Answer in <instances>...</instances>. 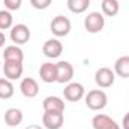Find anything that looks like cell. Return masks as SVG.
I'll use <instances>...</instances> for the list:
<instances>
[{"mask_svg": "<svg viewBox=\"0 0 129 129\" xmlns=\"http://www.w3.org/2000/svg\"><path fill=\"white\" fill-rule=\"evenodd\" d=\"M56 66H57V83L60 84L71 83V80L74 78V66L66 60H60L59 63H56Z\"/></svg>", "mask_w": 129, "mask_h": 129, "instance_id": "obj_9", "label": "cell"}, {"mask_svg": "<svg viewBox=\"0 0 129 129\" xmlns=\"http://www.w3.org/2000/svg\"><path fill=\"white\" fill-rule=\"evenodd\" d=\"M63 96L69 102H78L86 96L84 86L81 83H68V86L63 89Z\"/></svg>", "mask_w": 129, "mask_h": 129, "instance_id": "obj_6", "label": "cell"}, {"mask_svg": "<svg viewBox=\"0 0 129 129\" xmlns=\"http://www.w3.org/2000/svg\"><path fill=\"white\" fill-rule=\"evenodd\" d=\"M5 41H6V36H5V33L0 32V48L5 45Z\"/></svg>", "mask_w": 129, "mask_h": 129, "instance_id": "obj_25", "label": "cell"}, {"mask_svg": "<svg viewBox=\"0 0 129 129\" xmlns=\"http://www.w3.org/2000/svg\"><path fill=\"white\" fill-rule=\"evenodd\" d=\"M51 2L53 0H30V5H32L35 9H38V11H44V9L50 8Z\"/></svg>", "mask_w": 129, "mask_h": 129, "instance_id": "obj_22", "label": "cell"}, {"mask_svg": "<svg viewBox=\"0 0 129 129\" xmlns=\"http://www.w3.org/2000/svg\"><path fill=\"white\" fill-rule=\"evenodd\" d=\"M24 120V114L20 108H9L5 113V123L9 128H15L18 125H21V122Z\"/></svg>", "mask_w": 129, "mask_h": 129, "instance_id": "obj_15", "label": "cell"}, {"mask_svg": "<svg viewBox=\"0 0 129 129\" xmlns=\"http://www.w3.org/2000/svg\"><path fill=\"white\" fill-rule=\"evenodd\" d=\"M14 84L8 78H0V99H11L14 96Z\"/></svg>", "mask_w": 129, "mask_h": 129, "instance_id": "obj_20", "label": "cell"}, {"mask_svg": "<svg viewBox=\"0 0 129 129\" xmlns=\"http://www.w3.org/2000/svg\"><path fill=\"white\" fill-rule=\"evenodd\" d=\"M5 8L11 12V11H18L23 5V0H3Z\"/></svg>", "mask_w": 129, "mask_h": 129, "instance_id": "obj_23", "label": "cell"}, {"mask_svg": "<svg viewBox=\"0 0 129 129\" xmlns=\"http://www.w3.org/2000/svg\"><path fill=\"white\" fill-rule=\"evenodd\" d=\"M20 90L23 93V96L26 98H36L39 93V84L38 81L32 77H26L21 80L20 83Z\"/></svg>", "mask_w": 129, "mask_h": 129, "instance_id": "obj_11", "label": "cell"}, {"mask_svg": "<svg viewBox=\"0 0 129 129\" xmlns=\"http://www.w3.org/2000/svg\"><path fill=\"white\" fill-rule=\"evenodd\" d=\"M42 53L48 59H57L63 53V45L59 39H48L42 45Z\"/></svg>", "mask_w": 129, "mask_h": 129, "instance_id": "obj_8", "label": "cell"}, {"mask_svg": "<svg viewBox=\"0 0 129 129\" xmlns=\"http://www.w3.org/2000/svg\"><path fill=\"white\" fill-rule=\"evenodd\" d=\"M39 77L47 84L57 83V66H56V63H51V62L42 63L39 68Z\"/></svg>", "mask_w": 129, "mask_h": 129, "instance_id": "obj_10", "label": "cell"}, {"mask_svg": "<svg viewBox=\"0 0 129 129\" xmlns=\"http://www.w3.org/2000/svg\"><path fill=\"white\" fill-rule=\"evenodd\" d=\"M3 72H5V78H8L11 81L20 80L23 77L24 66H23V63H17V62H5Z\"/></svg>", "mask_w": 129, "mask_h": 129, "instance_id": "obj_12", "label": "cell"}, {"mask_svg": "<svg viewBox=\"0 0 129 129\" xmlns=\"http://www.w3.org/2000/svg\"><path fill=\"white\" fill-rule=\"evenodd\" d=\"M114 74L122 78H129V56H122L116 60Z\"/></svg>", "mask_w": 129, "mask_h": 129, "instance_id": "obj_17", "label": "cell"}, {"mask_svg": "<svg viewBox=\"0 0 129 129\" xmlns=\"http://www.w3.org/2000/svg\"><path fill=\"white\" fill-rule=\"evenodd\" d=\"M44 111H56V113H63L64 111V102L59 96H47L42 102Z\"/></svg>", "mask_w": 129, "mask_h": 129, "instance_id": "obj_16", "label": "cell"}, {"mask_svg": "<svg viewBox=\"0 0 129 129\" xmlns=\"http://www.w3.org/2000/svg\"><path fill=\"white\" fill-rule=\"evenodd\" d=\"M90 0H68V9L72 14H83L89 9Z\"/></svg>", "mask_w": 129, "mask_h": 129, "instance_id": "obj_19", "label": "cell"}, {"mask_svg": "<svg viewBox=\"0 0 129 129\" xmlns=\"http://www.w3.org/2000/svg\"><path fill=\"white\" fill-rule=\"evenodd\" d=\"M105 27V17L101 12H90L84 18V29L89 33H99Z\"/></svg>", "mask_w": 129, "mask_h": 129, "instance_id": "obj_3", "label": "cell"}, {"mask_svg": "<svg viewBox=\"0 0 129 129\" xmlns=\"http://www.w3.org/2000/svg\"><path fill=\"white\" fill-rule=\"evenodd\" d=\"M3 59H5V62L23 63L24 62V53H23V50L18 45H9L3 51Z\"/></svg>", "mask_w": 129, "mask_h": 129, "instance_id": "obj_14", "label": "cell"}, {"mask_svg": "<svg viewBox=\"0 0 129 129\" xmlns=\"http://www.w3.org/2000/svg\"><path fill=\"white\" fill-rule=\"evenodd\" d=\"M24 129H44V128L39 126V125H29L27 128H24Z\"/></svg>", "mask_w": 129, "mask_h": 129, "instance_id": "obj_26", "label": "cell"}, {"mask_svg": "<svg viewBox=\"0 0 129 129\" xmlns=\"http://www.w3.org/2000/svg\"><path fill=\"white\" fill-rule=\"evenodd\" d=\"M102 14L107 17H116L120 11V3L119 0H102L101 3Z\"/></svg>", "mask_w": 129, "mask_h": 129, "instance_id": "obj_18", "label": "cell"}, {"mask_svg": "<svg viewBox=\"0 0 129 129\" xmlns=\"http://www.w3.org/2000/svg\"><path fill=\"white\" fill-rule=\"evenodd\" d=\"M72 26H71V21L68 17L64 15H57L53 18L51 24H50V30L54 36L57 38H63V36H68L69 32H71Z\"/></svg>", "mask_w": 129, "mask_h": 129, "instance_id": "obj_2", "label": "cell"}, {"mask_svg": "<svg viewBox=\"0 0 129 129\" xmlns=\"http://www.w3.org/2000/svg\"><path fill=\"white\" fill-rule=\"evenodd\" d=\"M84 99H86L87 108H90L93 111L104 110L107 107V104H108V96H107V93L102 89H93V90H90L84 96Z\"/></svg>", "mask_w": 129, "mask_h": 129, "instance_id": "obj_1", "label": "cell"}, {"mask_svg": "<svg viewBox=\"0 0 129 129\" xmlns=\"http://www.w3.org/2000/svg\"><path fill=\"white\" fill-rule=\"evenodd\" d=\"M92 126L93 129H120L116 120H113L110 116L107 114H96L92 119Z\"/></svg>", "mask_w": 129, "mask_h": 129, "instance_id": "obj_13", "label": "cell"}, {"mask_svg": "<svg viewBox=\"0 0 129 129\" xmlns=\"http://www.w3.org/2000/svg\"><path fill=\"white\" fill-rule=\"evenodd\" d=\"M64 123L63 113L56 111H44L42 116V125L45 129H60Z\"/></svg>", "mask_w": 129, "mask_h": 129, "instance_id": "obj_7", "label": "cell"}, {"mask_svg": "<svg viewBox=\"0 0 129 129\" xmlns=\"http://www.w3.org/2000/svg\"><path fill=\"white\" fill-rule=\"evenodd\" d=\"M114 80H116V74L111 68H107V66H102L99 68L95 74V83L99 89H108L114 84Z\"/></svg>", "mask_w": 129, "mask_h": 129, "instance_id": "obj_4", "label": "cell"}, {"mask_svg": "<svg viewBox=\"0 0 129 129\" xmlns=\"http://www.w3.org/2000/svg\"><path fill=\"white\" fill-rule=\"evenodd\" d=\"M122 126H123V129H129V113L125 114V117L122 120Z\"/></svg>", "mask_w": 129, "mask_h": 129, "instance_id": "obj_24", "label": "cell"}, {"mask_svg": "<svg viewBox=\"0 0 129 129\" xmlns=\"http://www.w3.org/2000/svg\"><path fill=\"white\" fill-rule=\"evenodd\" d=\"M0 69H2V62H0Z\"/></svg>", "mask_w": 129, "mask_h": 129, "instance_id": "obj_27", "label": "cell"}, {"mask_svg": "<svg viewBox=\"0 0 129 129\" xmlns=\"http://www.w3.org/2000/svg\"><path fill=\"white\" fill-rule=\"evenodd\" d=\"M14 24V17L12 14L8 11V9H3L0 11V32L6 30V29H11Z\"/></svg>", "mask_w": 129, "mask_h": 129, "instance_id": "obj_21", "label": "cell"}, {"mask_svg": "<svg viewBox=\"0 0 129 129\" xmlns=\"http://www.w3.org/2000/svg\"><path fill=\"white\" fill-rule=\"evenodd\" d=\"M11 41L14 42V45H24L30 41V29L26 24H17L11 29Z\"/></svg>", "mask_w": 129, "mask_h": 129, "instance_id": "obj_5", "label": "cell"}]
</instances>
